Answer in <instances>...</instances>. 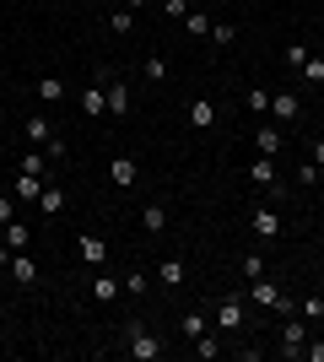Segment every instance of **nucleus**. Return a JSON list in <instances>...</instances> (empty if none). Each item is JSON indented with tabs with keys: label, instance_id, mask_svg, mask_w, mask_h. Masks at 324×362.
I'll return each instance as SVG.
<instances>
[{
	"label": "nucleus",
	"instance_id": "4468645a",
	"mask_svg": "<svg viewBox=\"0 0 324 362\" xmlns=\"http://www.w3.org/2000/svg\"><path fill=\"white\" fill-rule=\"evenodd\" d=\"M0 243H6L11 255H22V249H32V227L28 222H6L0 227Z\"/></svg>",
	"mask_w": 324,
	"mask_h": 362
},
{
	"label": "nucleus",
	"instance_id": "f03ea898",
	"mask_svg": "<svg viewBox=\"0 0 324 362\" xmlns=\"http://www.w3.org/2000/svg\"><path fill=\"white\" fill-rule=\"evenodd\" d=\"M124 341H130V357H136V362H157V357H162V335H152L140 319L124 325Z\"/></svg>",
	"mask_w": 324,
	"mask_h": 362
},
{
	"label": "nucleus",
	"instance_id": "412c9836",
	"mask_svg": "<svg viewBox=\"0 0 324 362\" xmlns=\"http://www.w3.org/2000/svg\"><path fill=\"white\" fill-rule=\"evenodd\" d=\"M179 335H184V341H200V335H205V314H200V308H189V314L179 319Z\"/></svg>",
	"mask_w": 324,
	"mask_h": 362
},
{
	"label": "nucleus",
	"instance_id": "72a5a7b5",
	"mask_svg": "<svg viewBox=\"0 0 324 362\" xmlns=\"http://www.w3.org/2000/svg\"><path fill=\"white\" fill-rule=\"evenodd\" d=\"M16 206H22L16 195H0V227H6V222H16Z\"/></svg>",
	"mask_w": 324,
	"mask_h": 362
},
{
	"label": "nucleus",
	"instance_id": "b1692460",
	"mask_svg": "<svg viewBox=\"0 0 324 362\" xmlns=\"http://www.w3.org/2000/svg\"><path fill=\"white\" fill-rule=\"evenodd\" d=\"M140 76H146V81H168V54H146Z\"/></svg>",
	"mask_w": 324,
	"mask_h": 362
},
{
	"label": "nucleus",
	"instance_id": "20e7f679",
	"mask_svg": "<svg viewBox=\"0 0 324 362\" xmlns=\"http://www.w3.org/2000/svg\"><path fill=\"white\" fill-rule=\"evenodd\" d=\"M248 298H238V292H227V298H216V325L222 330H244V319H248V308H244Z\"/></svg>",
	"mask_w": 324,
	"mask_h": 362
},
{
	"label": "nucleus",
	"instance_id": "e433bc0d",
	"mask_svg": "<svg viewBox=\"0 0 324 362\" xmlns=\"http://www.w3.org/2000/svg\"><path fill=\"white\" fill-rule=\"evenodd\" d=\"M297 184H319V163H303V168H297Z\"/></svg>",
	"mask_w": 324,
	"mask_h": 362
},
{
	"label": "nucleus",
	"instance_id": "0eeeda50",
	"mask_svg": "<svg viewBox=\"0 0 324 362\" xmlns=\"http://www.w3.org/2000/svg\"><path fill=\"white\" fill-rule=\"evenodd\" d=\"M248 233H254V238H260V243L281 238V216L270 211V206H254V211H248Z\"/></svg>",
	"mask_w": 324,
	"mask_h": 362
},
{
	"label": "nucleus",
	"instance_id": "2f4dec72",
	"mask_svg": "<svg viewBox=\"0 0 324 362\" xmlns=\"http://www.w3.org/2000/svg\"><path fill=\"white\" fill-rule=\"evenodd\" d=\"M232 38H238L232 22H211V44H232Z\"/></svg>",
	"mask_w": 324,
	"mask_h": 362
},
{
	"label": "nucleus",
	"instance_id": "ea45409f",
	"mask_svg": "<svg viewBox=\"0 0 324 362\" xmlns=\"http://www.w3.org/2000/svg\"><path fill=\"white\" fill-rule=\"evenodd\" d=\"M6 265H11V249H6V243H0V271H6Z\"/></svg>",
	"mask_w": 324,
	"mask_h": 362
},
{
	"label": "nucleus",
	"instance_id": "79ce46f5",
	"mask_svg": "<svg viewBox=\"0 0 324 362\" xmlns=\"http://www.w3.org/2000/svg\"><path fill=\"white\" fill-rule=\"evenodd\" d=\"M0 141H6V124H0Z\"/></svg>",
	"mask_w": 324,
	"mask_h": 362
},
{
	"label": "nucleus",
	"instance_id": "4be33fe9",
	"mask_svg": "<svg viewBox=\"0 0 324 362\" xmlns=\"http://www.w3.org/2000/svg\"><path fill=\"white\" fill-rule=\"evenodd\" d=\"M92 298H97V303H114V298H119V281H114L108 271H97V281H92Z\"/></svg>",
	"mask_w": 324,
	"mask_h": 362
},
{
	"label": "nucleus",
	"instance_id": "5701e85b",
	"mask_svg": "<svg viewBox=\"0 0 324 362\" xmlns=\"http://www.w3.org/2000/svg\"><path fill=\"white\" fill-rule=\"evenodd\" d=\"M108 28L119 33V38H130V33H136V11H130V6H119V11L108 16Z\"/></svg>",
	"mask_w": 324,
	"mask_h": 362
},
{
	"label": "nucleus",
	"instance_id": "f8f14e48",
	"mask_svg": "<svg viewBox=\"0 0 324 362\" xmlns=\"http://www.w3.org/2000/svg\"><path fill=\"white\" fill-rule=\"evenodd\" d=\"M108 179H114V189H136V179H140L136 157H114V163H108Z\"/></svg>",
	"mask_w": 324,
	"mask_h": 362
},
{
	"label": "nucleus",
	"instance_id": "7c9ffc66",
	"mask_svg": "<svg viewBox=\"0 0 324 362\" xmlns=\"http://www.w3.org/2000/svg\"><path fill=\"white\" fill-rule=\"evenodd\" d=\"M297 314L308 319V325H319V319H324V298H303V303H297Z\"/></svg>",
	"mask_w": 324,
	"mask_h": 362
},
{
	"label": "nucleus",
	"instance_id": "1a4fd4ad",
	"mask_svg": "<svg viewBox=\"0 0 324 362\" xmlns=\"http://www.w3.org/2000/svg\"><path fill=\"white\" fill-rule=\"evenodd\" d=\"M76 255H81V265L103 271V265H108V243L97 238V233H81V238H76Z\"/></svg>",
	"mask_w": 324,
	"mask_h": 362
},
{
	"label": "nucleus",
	"instance_id": "a19ab883",
	"mask_svg": "<svg viewBox=\"0 0 324 362\" xmlns=\"http://www.w3.org/2000/svg\"><path fill=\"white\" fill-rule=\"evenodd\" d=\"M124 6H130V11H140V6H152V0H124Z\"/></svg>",
	"mask_w": 324,
	"mask_h": 362
},
{
	"label": "nucleus",
	"instance_id": "9b49d317",
	"mask_svg": "<svg viewBox=\"0 0 324 362\" xmlns=\"http://www.w3.org/2000/svg\"><path fill=\"white\" fill-rule=\"evenodd\" d=\"M103 92H108V114H114V119H124V114L136 108V98H130L124 81H108V76H103Z\"/></svg>",
	"mask_w": 324,
	"mask_h": 362
},
{
	"label": "nucleus",
	"instance_id": "ddd939ff",
	"mask_svg": "<svg viewBox=\"0 0 324 362\" xmlns=\"http://www.w3.org/2000/svg\"><path fill=\"white\" fill-rule=\"evenodd\" d=\"M6 271H11V281H16V287H32V281H38V259H32L28 249H22V255H11V265H6Z\"/></svg>",
	"mask_w": 324,
	"mask_h": 362
},
{
	"label": "nucleus",
	"instance_id": "4c0bfd02",
	"mask_svg": "<svg viewBox=\"0 0 324 362\" xmlns=\"http://www.w3.org/2000/svg\"><path fill=\"white\" fill-rule=\"evenodd\" d=\"M303 357H308V362H324V341H308V346H303Z\"/></svg>",
	"mask_w": 324,
	"mask_h": 362
},
{
	"label": "nucleus",
	"instance_id": "a211bd4d",
	"mask_svg": "<svg viewBox=\"0 0 324 362\" xmlns=\"http://www.w3.org/2000/svg\"><path fill=\"white\" fill-rule=\"evenodd\" d=\"M60 211H65V189H60V184H44V195H38V216L54 222Z\"/></svg>",
	"mask_w": 324,
	"mask_h": 362
},
{
	"label": "nucleus",
	"instance_id": "aec40b11",
	"mask_svg": "<svg viewBox=\"0 0 324 362\" xmlns=\"http://www.w3.org/2000/svg\"><path fill=\"white\" fill-rule=\"evenodd\" d=\"M32 92H38V103H60V98H65V81H60V76H38Z\"/></svg>",
	"mask_w": 324,
	"mask_h": 362
},
{
	"label": "nucleus",
	"instance_id": "c9c22d12",
	"mask_svg": "<svg viewBox=\"0 0 324 362\" xmlns=\"http://www.w3.org/2000/svg\"><path fill=\"white\" fill-rule=\"evenodd\" d=\"M254 276H265V259H260V255L244 259V281H254Z\"/></svg>",
	"mask_w": 324,
	"mask_h": 362
},
{
	"label": "nucleus",
	"instance_id": "cd10ccee",
	"mask_svg": "<svg viewBox=\"0 0 324 362\" xmlns=\"http://www.w3.org/2000/svg\"><path fill=\"white\" fill-rule=\"evenodd\" d=\"M248 108H254L260 119H270V92H265V87H248Z\"/></svg>",
	"mask_w": 324,
	"mask_h": 362
},
{
	"label": "nucleus",
	"instance_id": "dca6fc26",
	"mask_svg": "<svg viewBox=\"0 0 324 362\" xmlns=\"http://www.w3.org/2000/svg\"><path fill=\"white\" fill-rule=\"evenodd\" d=\"M216 119H222V108H216L211 98H195V103H189V124H195V130H211Z\"/></svg>",
	"mask_w": 324,
	"mask_h": 362
},
{
	"label": "nucleus",
	"instance_id": "58836bf2",
	"mask_svg": "<svg viewBox=\"0 0 324 362\" xmlns=\"http://www.w3.org/2000/svg\"><path fill=\"white\" fill-rule=\"evenodd\" d=\"M308 163H319V168H324V136H319V141H308Z\"/></svg>",
	"mask_w": 324,
	"mask_h": 362
},
{
	"label": "nucleus",
	"instance_id": "c756f323",
	"mask_svg": "<svg viewBox=\"0 0 324 362\" xmlns=\"http://www.w3.org/2000/svg\"><path fill=\"white\" fill-rule=\"evenodd\" d=\"M189 346H195V357H200V362H211V357H222V346H216V341H211V330H205V335H200V341H189Z\"/></svg>",
	"mask_w": 324,
	"mask_h": 362
},
{
	"label": "nucleus",
	"instance_id": "6e6552de",
	"mask_svg": "<svg viewBox=\"0 0 324 362\" xmlns=\"http://www.w3.org/2000/svg\"><path fill=\"white\" fill-rule=\"evenodd\" d=\"M44 173H22V168H16V179H11V195L22 200V206H38V195H44Z\"/></svg>",
	"mask_w": 324,
	"mask_h": 362
},
{
	"label": "nucleus",
	"instance_id": "393cba45",
	"mask_svg": "<svg viewBox=\"0 0 324 362\" xmlns=\"http://www.w3.org/2000/svg\"><path fill=\"white\" fill-rule=\"evenodd\" d=\"M162 287H184V259H162Z\"/></svg>",
	"mask_w": 324,
	"mask_h": 362
},
{
	"label": "nucleus",
	"instance_id": "a878e982",
	"mask_svg": "<svg viewBox=\"0 0 324 362\" xmlns=\"http://www.w3.org/2000/svg\"><path fill=\"white\" fill-rule=\"evenodd\" d=\"M184 33H189V38H211V22H205V11H189V16H184Z\"/></svg>",
	"mask_w": 324,
	"mask_h": 362
},
{
	"label": "nucleus",
	"instance_id": "2eb2a0df",
	"mask_svg": "<svg viewBox=\"0 0 324 362\" xmlns=\"http://www.w3.org/2000/svg\"><path fill=\"white\" fill-rule=\"evenodd\" d=\"M81 114H87V119H103V114H108V92H103V81H97V87H81Z\"/></svg>",
	"mask_w": 324,
	"mask_h": 362
},
{
	"label": "nucleus",
	"instance_id": "f3484780",
	"mask_svg": "<svg viewBox=\"0 0 324 362\" xmlns=\"http://www.w3.org/2000/svg\"><path fill=\"white\" fill-rule=\"evenodd\" d=\"M22 136H28V146H49V141H54V124H49L44 114H28V124H22Z\"/></svg>",
	"mask_w": 324,
	"mask_h": 362
},
{
	"label": "nucleus",
	"instance_id": "423d86ee",
	"mask_svg": "<svg viewBox=\"0 0 324 362\" xmlns=\"http://www.w3.org/2000/svg\"><path fill=\"white\" fill-rule=\"evenodd\" d=\"M248 184H260V189L281 195V168H276V157H254V163H248Z\"/></svg>",
	"mask_w": 324,
	"mask_h": 362
},
{
	"label": "nucleus",
	"instance_id": "6ab92c4d",
	"mask_svg": "<svg viewBox=\"0 0 324 362\" xmlns=\"http://www.w3.org/2000/svg\"><path fill=\"white\" fill-rule=\"evenodd\" d=\"M140 227H146V233H168V211H162V200H152V206H140Z\"/></svg>",
	"mask_w": 324,
	"mask_h": 362
},
{
	"label": "nucleus",
	"instance_id": "9d476101",
	"mask_svg": "<svg viewBox=\"0 0 324 362\" xmlns=\"http://www.w3.org/2000/svg\"><path fill=\"white\" fill-rule=\"evenodd\" d=\"M254 146H260V157H281V146H287V141H281V124L260 119V124H254Z\"/></svg>",
	"mask_w": 324,
	"mask_h": 362
},
{
	"label": "nucleus",
	"instance_id": "f257e3e1",
	"mask_svg": "<svg viewBox=\"0 0 324 362\" xmlns=\"http://www.w3.org/2000/svg\"><path fill=\"white\" fill-rule=\"evenodd\" d=\"M248 303H254V308H270V314H281V319L292 314V298H287L270 276H254V281H248Z\"/></svg>",
	"mask_w": 324,
	"mask_h": 362
},
{
	"label": "nucleus",
	"instance_id": "c85d7f7f",
	"mask_svg": "<svg viewBox=\"0 0 324 362\" xmlns=\"http://www.w3.org/2000/svg\"><path fill=\"white\" fill-rule=\"evenodd\" d=\"M308 54H313L308 44H287V54H281V60L292 65V71H303V65H308Z\"/></svg>",
	"mask_w": 324,
	"mask_h": 362
},
{
	"label": "nucleus",
	"instance_id": "bb28decb",
	"mask_svg": "<svg viewBox=\"0 0 324 362\" xmlns=\"http://www.w3.org/2000/svg\"><path fill=\"white\" fill-rule=\"evenodd\" d=\"M297 76H303L308 87H319V81H324V54H308V65H303Z\"/></svg>",
	"mask_w": 324,
	"mask_h": 362
},
{
	"label": "nucleus",
	"instance_id": "f704fd0d",
	"mask_svg": "<svg viewBox=\"0 0 324 362\" xmlns=\"http://www.w3.org/2000/svg\"><path fill=\"white\" fill-rule=\"evenodd\" d=\"M162 16H179V22H184V16H189V0H162Z\"/></svg>",
	"mask_w": 324,
	"mask_h": 362
},
{
	"label": "nucleus",
	"instance_id": "7ed1b4c3",
	"mask_svg": "<svg viewBox=\"0 0 324 362\" xmlns=\"http://www.w3.org/2000/svg\"><path fill=\"white\" fill-rule=\"evenodd\" d=\"M303 346H308V319L303 314H287V325H281V357H303Z\"/></svg>",
	"mask_w": 324,
	"mask_h": 362
},
{
	"label": "nucleus",
	"instance_id": "473e14b6",
	"mask_svg": "<svg viewBox=\"0 0 324 362\" xmlns=\"http://www.w3.org/2000/svg\"><path fill=\"white\" fill-rule=\"evenodd\" d=\"M124 292H130V298H140V292H146V271H130V276H124Z\"/></svg>",
	"mask_w": 324,
	"mask_h": 362
},
{
	"label": "nucleus",
	"instance_id": "39448f33",
	"mask_svg": "<svg viewBox=\"0 0 324 362\" xmlns=\"http://www.w3.org/2000/svg\"><path fill=\"white\" fill-rule=\"evenodd\" d=\"M270 119L276 124H297L303 119V98H297V92H270Z\"/></svg>",
	"mask_w": 324,
	"mask_h": 362
}]
</instances>
